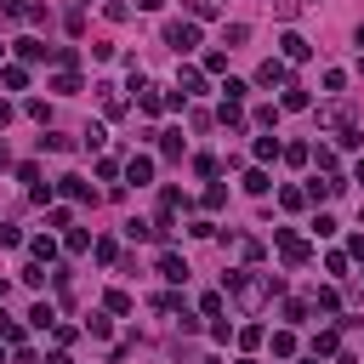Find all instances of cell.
I'll return each instance as SVG.
<instances>
[{
  "label": "cell",
  "instance_id": "obj_27",
  "mask_svg": "<svg viewBox=\"0 0 364 364\" xmlns=\"http://www.w3.org/2000/svg\"><path fill=\"white\" fill-rule=\"evenodd\" d=\"M23 284L40 290V284H46V262H28V267H23Z\"/></svg>",
  "mask_w": 364,
  "mask_h": 364
},
{
  "label": "cell",
  "instance_id": "obj_36",
  "mask_svg": "<svg viewBox=\"0 0 364 364\" xmlns=\"http://www.w3.org/2000/svg\"><path fill=\"white\" fill-rule=\"evenodd\" d=\"M28 250H34V262H51V256H57V245H51V239H28Z\"/></svg>",
  "mask_w": 364,
  "mask_h": 364
},
{
  "label": "cell",
  "instance_id": "obj_46",
  "mask_svg": "<svg viewBox=\"0 0 364 364\" xmlns=\"http://www.w3.org/2000/svg\"><path fill=\"white\" fill-rule=\"evenodd\" d=\"M0 301H6V279H0Z\"/></svg>",
  "mask_w": 364,
  "mask_h": 364
},
{
  "label": "cell",
  "instance_id": "obj_34",
  "mask_svg": "<svg viewBox=\"0 0 364 364\" xmlns=\"http://www.w3.org/2000/svg\"><path fill=\"white\" fill-rule=\"evenodd\" d=\"M313 159H318V171H324V176H336V148H313Z\"/></svg>",
  "mask_w": 364,
  "mask_h": 364
},
{
  "label": "cell",
  "instance_id": "obj_49",
  "mask_svg": "<svg viewBox=\"0 0 364 364\" xmlns=\"http://www.w3.org/2000/svg\"><path fill=\"white\" fill-rule=\"evenodd\" d=\"M205 364H216V358H205Z\"/></svg>",
  "mask_w": 364,
  "mask_h": 364
},
{
  "label": "cell",
  "instance_id": "obj_33",
  "mask_svg": "<svg viewBox=\"0 0 364 364\" xmlns=\"http://www.w3.org/2000/svg\"><path fill=\"white\" fill-rule=\"evenodd\" d=\"M284 159H290V165H307V159H313V148H307V142H290V148H284Z\"/></svg>",
  "mask_w": 364,
  "mask_h": 364
},
{
  "label": "cell",
  "instance_id": "obj_7",
  "mask_svg": "<svg viewBox=\"0 0 364 364\" xmlns=\"http://www.w3.org/2000/svg\"><path fill=\"white\" fill-rule=\"evenodd\" d=\"M279 51H284V63H307V57H313V46H307L301 34H284V40H279Z\"/></svg>",
  "mask_w": 364,
  "mask_h": 364
},
{
  "label": "cell",
  "instance_id": "obj_5",
  "mask_svg": "<svg viewBox=\"0 0 364 364\" xmlns=\"http://www.w3.org/2000/svg\"><path fill=\"white\" fill-rule=\"evenodd\" d=\"M318 119H324V125H336V131H353V125H358L347 102H324V108H318Z\"/></svg>",
  "mask_w": 364,
  "mask_h": 364
},
{
  "label": "cell",
  "instance_id": "obj_26",
  "mask_svg": "<svg viewBox=\"0 0 364 364\" xmlns=\"http://www.w3.org/2000/svg\"><path fill=\"white\" fill-rule=\"evenodd\" d=\"M63 245L80 256V250H91V233H85V228H68V239H63Z\"/></svg>",
  "mask_w": 364,
  "mask_h": 364
},
{
  "label": "cell",
  "instance_id": "obj_15",
  "mask_svg": "<svg viewBox=\"0 0 364 364\" xmlns=\"http://www.w3.org/2000/svg\"><path fill=\"white\" fill-rule=\"evenodd\" d=\"M51 91H63V97L80 91V74H74V68H57V74H51Z\"/></svg>",
  "mask_w": 364,
  "mask_h": 364
},
{
  "label": "cell",
  "instance_id": "obj_16",
  "mask_svg": "<svg viewBox=\"0 0 364 364\" xmlns=\"http://www.w3.org/2000/svg\"><path fill=\"white\" fill-rule=\"evenodd\" d=\"M222 125H233V131L245 125V108H239V97H222Z\"/></svg>",
  "mask_w": 364,
  "mask_h": 364
},
{
  "label": "cell",
  "instance_id": "obj_25",
  "mask_svg": "<svg viewBox=\"0 0 364 364\" xmlns=\"http://www.w3.org/2000/svg\"><path fill=\"white\" fill-rule=\"evenodd\" d=\"M63 193H68V199H91V205H97V193H91L80 176H63Z\"/></svg>",
  "mask_w": 364,
  "mask_h": 364
},
{
  "label": "cell",
  "instance_id": "obj_28",
  "mask_svg": "<svg viewBox=\"0 0 364 364\" xmlns=\"http://www.w3.org/2000/svg\"><path fill=\"white\" fill-rule=\"evenodd\" d=\"M102 307H108V313H131V296H125V290H108Z\"/></svg>",
  "mask_w": 364,
  "mask_h": 364
},
{
  "label": "cell",
  "instance_id": "obj_29",
  "mask_svg": "<svg viewBox=\"0 0 364 364\" xmlns=\"http://www.w3.org/2000/svg\"><path fill=\"white\" fill-rule=\"evenodd\" d=\"M199 313H205V318H222V290H210V296H199Z\"/></svg>",
  "mask_w": 364,
  "mask_h": 364
},
{
  "label": "cell",
  "instance_id": "obj_1",
  "mask_svg": "<svg viewBox=\"0 0 364 364\" xmlns=\"http://www.w3.org/2000/svg\"><path fill=\"white\" fill-rule=\"evenodd\" d=\"M222 290H228V296H233V301H239L245 313H256V307H262L267 296H279V290H284V279H273V273H250V267H239V273H228V284H222Z\"/></svg>",
  "mask_w": 364,
  "mask_h": 364
},
{
  "label": "cell",
  "instance_id": "obj_21",
  "mask_svg": "<svg viewBox=\"0 0 364 364\" xmlns=\"http://www.w3.org/2000/svg\"><path fill=\"white\" fill-rule=\"evenodd\" d=\"M188 17H193V23H210V17H216V0H188Z\"/></svg>",
  "mask_w": 364,
  "mask_h": 364
},
{
  "label": "cell",
  "instance_id": "obj_48",
  "mask_svg": "<svg viewBox=\"0 0 364 364\" xmlns=\"http://www.w3.org/2000/svg\"><path fill=\"white\" fill-rule=\"evenodd\" d=\"M239 364H256V358H239Z\"/></svg>",
  "mask_w": 364,
  "mask_h": 364
},
{
  "label": "cell",
  "instance_id": "obj_41",
  "mask_svg": "<svg viewBox=\"0 0 364 364\" xmlns=\"http://www.w3.org/2000/svg\"><path fill=\"white\" fill-rule=\"evenodd\" d=\"M324 267H330V273L341 279V273H347V250H330V256H324Z\"/></svg>",
  "mask_w": 364,
  "mask_h": 364
},
{
  "label": "cell",
  "instance_id": "obj_3",
  "mask_svg": "<svg viewBox=\"0 0 364 364\" xmlns=\"http://www.w3.org/2000/svg\"><path fill=\"white\" fill-rule=\"evenodd\" d=\"M165 46L171 51H193L199 46V23L188 17V23H165Z\"/></svg>",
  "mask_w": 364,
  "mask_h": 364
},
{
  "label": "cell",
  "instance_id": "obj_32",
  "mask_svg": "<svg viewBox=\"0 0 364 364\" xmlns=\"http://www.w3.org/2000/svg\"><path fill=\"white\" fill-rule=\"evenodd\" d=\"M102 17H108V23H125V17H131V6H125V0H108V6H102Z\"/></svg>",
  "mask_w": 364,
  "mask_h": 364
},
{
  "label": "cell",
  "instance_id": "obj_20",
  "mask_svg": "<svg viewBox=\"0 0 364 364\" xmlns=\"http://www.w3.org/2000/svg\"><path fill=\"white\" fill-rule=\"evenodd\" d=\"M28 324H34V330H51V324H57V313H51L46 301H34V307H28Z\"/></svg>",
  "mask_w": 364,
  "mask_h": 364
},
{
  "label": "cell",
  "instance_id": "obj_45",
  "mask_svg": "<svg viewBox=\"0 0 364 364\" xmlns=\"http://www.w3.org/2000/svg\"><path fill=\"white\" fill-rule=\"evenodd\" d=\"M0 165H11V154H6V142H0Z\"/></svg>",
  "mask_w": 364,
  "mask_h": 364
},
{
  "label": "cell",
  "instance_id": "obj_2",
  "mask_svg": "<svg viewBox=\"0 0 364 364\" xmlns=\"http://www.w3.org/2000/svg\"><path fill=\"white\" fill-rule=\"evenodd\" d=\"M273 245H279V256H284L290 267H307V262H313V245H307L301 233H290V228H273Z\"/></svg>",
  "mask_w": 364,
  "mask_h": 364
},
{
  "label": "cell",
  "instance_id": "obj_37",
  "mask_svg": "<svg viewBox=\"0 0 364 364\" xmlns=\"http://www.w3.org/2000/svg\"><path fill=\"white\" fill-rule=\"evenodd\" d=\"M154 307H159V313H182V296H176V290H165V296H154Z\"/></svg>",
  "mask_w": 364,
  "mask_h": 364
},
{
  "label": "cell",
  "instance_id": "obj_39",
  "mask_svg": "<svg viewBox=\"0 0 364 364\" xmlns=\"http://www.w3.org/2000/svg\"><path fill=\"white\" fill-rule=\"evenodd\" d=\"M228 68V51H205V74H222Z\"/></svg>",
  "mask_w": 364,
  "mask_h": 364
},
{
  "label": "cell",
  "instance_id": "obj_11",
  "mask_svg": "<svg viewBox=\"0 0 364 364\" xmlns=\"http://www.w3.org/2000/svg\"><path fill=\"white\" fill-rule=\"evenodd\" d=\"M307 102H313V97H307V85H296V80H290V85H284V97H279V108H290V114H301Z\"/></svg>",
  "mask_w": 364,
  "mask_h": 364
},
{
  "label": "cell",
  "instance_id": "obj_40",
  "mask_svg": "<svg viewBox=\"0 0 364 364\" xmlns=\"http://www.w3.org/2000/svg\"><path fill=\"white\" fill-rule=\"evenodd\" d=\"M279 199H284V210H301V205H307V193H301V188H284Z\"/></svg>",
  "mask_w": 364,
  "mask_h": 364
},
{
  "label": "cell",
  "instance_id": "obj_23",
  "mask_svg": "<svg viewBox=\"0 0 364 364\" xmlns=\"http://www.w3.org/2000/svg\"><path fill=\"white\" fill-rule=\"evenodd\" d=\"M17 57H23V63H40V57H46V40H17Z\"/></svg>",
  "mask_w": 364,
  "mask_h": 364
},
{
  "label": "cell",
  "instance_id": "obj_9",
  "mask_svg": "<svg viewBox=\"0 0 364 364\" xmlns=\"http://www.w3.org/2000/svg\"><path fill=\"white\" fill-rule=\"evenodd\" d=\"M125 176H131L136 188H142V182H154V159H148V154H131V159H125Z\"/></svg>",
  "mask_w": 364,
  "mask_h": 364
},
{
  "label": "cell",
  "instance_id": "obj_31",
  "mask_svg": "<svg viewBox=\"0 0 364 364\" xmlns=\"http://www.w3.org/2000/svg\"><path fill=\"white\" fill-rule=\"evenodd\" d=\"M0 341H11V347H23V324H11L6 313H0Z\"/></svg>",
  "mask_w": 364,
  "mask_h": 364
},
{
  "label": "cell",
  "instance_id": "obj_14",
  "mask_svg": "<svg viewBox=\"0 0 364 364\" xmlns=\"http://www.w3.org/2000/svg\"><path fill=\"white\" fill-rule=\"evenodd\" d=\"M0 85H6V91H23V85H28V68H17V63L0 68Z\"/></svg>",
  "mask_w": 364,
  "mask_h": 364
},
{
  "label": "cell",
  "instance_id": "obj_6",
  "mask_svg": "<svg viewBox=\"0 0 364 364\" xmlns=\"http://www.w3.org/2000/svg\"><path fill=\"white\" fill-rule=\"evenodd\" d=\"M159 279H165V284H182V279H188V262H182L176 250H159Z\"/></svg>",
  "mask_w": 364,
  "mask_h": 364
},
{
  "label": "cell",
  "instance_id": "obj_12",
  "mask_svg": "<svg viewBox=\"0 0 364 364\" xmlns=\"http://www.w3.org/2000/svg\"><path fill=\"white\" fill-rule=\"evenodd\" d=\"M97 97H102V114H125V97H119V85H97Z\"/></svg>",
  "mask_w": 364,
  "mask_h": 364
},
{
  "label": "cell",
  "instance_id": "obj_47",
  "mask_svg": "<svg viewBox=\"0 0 364 364\" xmlns=\"http://www.w3.org/2000/svg\"><path fill=\"white\" fill-rule=\"evenodd\" d=\"M301 364H318V353H313V358H301Z\"/></svg>",
  "mask_w": 364,
  "mask_h": 364
},
{
  "label": "cell",
  "instance_id": "obj_43",
  "mask_svg": "<svg viewBox=\"0 0 364 364\" xmlns=\"http://www.w3.org/2000/svg\"><path fill=\"white\" fill-rule=\"evenodd\" d=\"M353 182H364V159H358V165H353Z\"/></svg>",
  "mask_w": 364,
  "mask_h": 364
},
{
  "label": "cell",
  "instance_id": "obj_8",
  "mask_svg": "<svg viewBox=\"0 0 364 364\" xmlns=\"http://www.w3.org/2000/svg\"><path fill=\"white\" fill-rule=\"evenodd\" d=\"M136 108L142 114H165V91L159 85H136Z\"/></svg>",
  "mask_w": 364,
  "mask_h": 364
},
{
  "label": "cell",
  "instance_id": "obj_42",
  "mask_svg": "<svg viewBox=\"0 0 364 364\" xmlns=\"http://www.w3.org/2000/svg\"><path fill=\"white\" fill-rule=\"evenodd\" d=\"M46 364H68V353H63V347H57V353H51V358H46Z\"/></svg>",
  "mask_w": 364,
  "mask_h": 364
},
{
  "label": "cell",
  "instance_id": "obj_22",
  "mask_svg": "<svg viewBox=\"0 0 364 364\" xmlns=\"http://www.w3.org/2000/svg\"><path fill=\"white\" fill-rule=\"evenodd\" d=\"M245 40H250V28H245V23H228V28H222V46H228V51H233V46H245Z\"/></svg>",
  "mask_w": 364,
  "mask_h": 364
},
{
  "label": "cell",
  "instance_id": "obj_24",
  "mask_svg": "<svg viewBox=\"0 0 364 364\" xmlns=\"http://www.w3.org/2000/svg\"><path fill=\"white\" fill-rule=\"evenodd\" d=\"M267 188H273V182H267V171H245V193H256V199H262Z\"/></svg>",
  "mask_w": 364,
  "mask_h": 364
},
{
  "label": "cell",
  "instance_id": "obj_44",
  "mask_svg": "<svg viewBox=\"0 0 364 364\" xmlns=\"http://www.w3.org/2000/svg\"><path fill=\"white\" fill-rule=\"evenodd\" d=\"M353 40H358V51H364V23H358V34H353Z\"/></svg>",
  "mask_w": 364,
  "mask_h": 364
},
{
  "label": "cell",
  "instance_id": "obj_38",
  "mask_svg": "<svg viewBox=\"0 0 364 364\" xmlns=\"http://www.w3.org/2000/svg\"><path fill=\"white\" fill-rule=\"evenodd\" d=\"M307 313H313L307 301H284V318H290V324H307Z\"/></svg>",
  "mask_w": 364,
  "mask_h": 364
},
{
  "label": "cell",
  "instance_id": "obj_10",
  "mask_svg": "<svg viewBox=\"0 0 364 364\" xmlns=\"http://www.w3.org/2000/svg\"><path fill=\"white\" fill-rule=\"evenodd\" d=\"M176 91H182V97H199V91H205V68H182V74H176Z\"/></svg>",
  "mask_w": 364,
  "mask_h": 364
},
{
  "label": "cell",
  "instance_id": "obj_30",
  "mask_svg": "<svg viewBox=\"0 0 364 364\" xmlns=\"http://www.w3.org/2000/svg\"><path fill=\"white\" fill-rule=\"evenodd\" d=\"M273 353L290 358V353H296V336H290V330H273Z\"/></svg>",
  "mask_w": 364,
  "mask_h": 364
},
{
  "label": "cell",
  "instance_id": "obj_18",
  "mask_svg": "<svg viewBox=\"0 0 364 364\" xmlns=\"http://www.w3.org/2000/svg\"><path fill=\"white\" fill-rule=\"evenodd\" d=\"M250 154H256V159H262V165H267V159H279V154H284V148H279V136H256V148H250Z\"/></svg>",
  "mask_w": 364,
  "mask_h": 364
},
{
  "label": "cell",
  "instance_id": "obj_13",
  "mask_svg": "<svg viewBox=\"0 0 364 364\" xmlns=\"http://www.w3.org/2000/svg\"><path fill=\"white\" fill-rule=\"evenodd\" d=\"M313 353H318V358H324V353H341V330H318V336H313Z\"/></svg>",
  "mask_w": 364,
  "mask_h": 364
},
{
  "label": "cell",
  "instance_id": "obj_35",
  "mask_svg": "<svg viewBox=\"0 0 364 364\" xmlns=\"http://www.w3.org/2000/svg\"><path fill=\"white\" fill-rule=\"evenodd\" d=\"M205 205H210V210H222V205H228V188H222V182H210V188H205Z\"/></svg>",
  "mask_w": 364,
  "mask_h": 364
},
{
  "label": "cell",
  "instance_id": "obj_17",
  "mask_svg": "<svg viewBox=\"0 0 364 364\" xmlns=\"http://www.w3.org/2000/svg\"><path fill=\"white\" fill-rule=\"evenodd\" d=\"M159 154L165 159H182V131H159Z\"/></svg>",
  "mask_w": 364,
  "mask_h": 364
},
{
  "label": "cell",
  "instance_id": "obj_4",
  "mask_svg": "<svg viewBox=\"0 0 364 364\" xmlns=\"http://www.w3.org/2000/svg\"><path fill=\"white\" fill-rule=\"evenodd\" d=\"M256 85H267V91L279 85V91H284V85H290V63H284V57H267V63L256 68Z\"/></svg>",
  "mask_w": 364,
  "mask_h": 364
},
{
  "label": "cell",
  "instance_id": "obj_19",
  "mask_svg": "<svg viewBox=\"0 0 364 364\" xmlns=\"http://www.w3.org/2000/svg\"><path fill=\"white\" fill-rule=\"evenodd\" d=\"M91 256H97L102 267H114V262H119V245H114V239H97V245H91Z\"/></svg>",
  "mask_w": 364,
  "mask_h": 364
}]
</instances>
